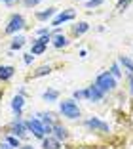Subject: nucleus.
<instances>
[{
    "label": "nucleus",
    "mask_w": 133,
    "mask_h": 149,
    "mask_svg": "<svg viewBox=\"0 0 133 149\" xmlns=\"http://www.w3.org/2000/svg\"><path fill=\"white\" fill-rule=\"evenodd\" d=\"M129 84H131V94H133V77L129 79Z\"/></svg>",
    "instance_id": "7c9ffc66"
},
{
    "label": "nucleus",
    "mask_w": 133,
    "mask_h": 149,
    "mask_svg": "<svg viewBox=\"0 0 133 149\" xmlns=\"http://www.w3.org/2000/svg\"><path fill=\"white\" fill-rule=\"evenodd\" d=\"M103 94H105V92H103V90H99L97 84H95V86H90V88L86 90V97H88L90 101H101Z\"/></svg>",
    "instance_id": "423d86ee"
},
{
    "label": "nucleus",
    "mask_w": 133,
    "mask_h": 149,
    "mask_svg": "<svg viewBox=\"0 0 133 149\" xmlns=\"http://www.w3.org/2000/svg\"><path fill=\"white\" fill-rule=\"evenodd\" d=\"M23 105H25V100H23V96H15V97H13V101H12V109L17 113V118L21 117Z\"/></svg>",
    "instance_id": "6e6552de"
},
{
    "label": "nucleus",
    "mask_w": 133,
    "mask_h": 149,
    "mask_svg": "<svg viewBox=\"0 0 133 149\" xmlns=\"http://www.w3.org/2000/svg\"><path fill=\"white\" fill-rule=\"evenodd\" d=\"M74 97H76V100H80V97H86V90H76V92H74Z\"/></svg>",
    "instance_id": "b1692460"
},
{
    "label": "nucleus",
    "mask_w": 133,
    "mask_h": 149,
    "mask_svg": "<svg viewBox=\"0 0 133 149\" xmlns=\"http://www.w3.org/2000/svg\"><path fill=\"white\" fill-rule=\"evenodd\" d=\"M13 67H10V65H0V80H8V79H12L13 77Z\"/></svg>",
    "instance_id": "1a4fd4ad"
},
{
    "label": "nucleus",
    "mask_w": 133,
    "mask_h": 149,
    "mask_svg": "<svg viewBox=\"0 0 133 149\" xmlns=\"http://www.w3.org/2000/svg\"><path fill=\"white\" fill-rule=\"evenodd\" d=\"M0 149H13V147L8 143V141H6V143H2V145H0Z\"/></svg>",
    "instance_id": "c85d7f7f"
},
{
    "label": "nucleus",
    "mask_w": 133,
    "mask_h": 149,
    "mask_svg": "<svg viewBox=\"0 0 133 149\" xmlns=\"http://www.w3.org/2000/svg\"><path fill=\"white\" fill-rule=\"evenodd\" d=\"M19 149H34V147H30V145H21Z\"/></svg>",
    "instance_id": "c756f323"
},
{
    "label": "nucleus",
    "mask_w": 133,
    "mask_h": 149,
    "mask_svg": "<svg viewBox=\"0 0 133 149\" xmlns=\"http://www.w3.org/2000/svg\"><path fill=\"white\" fill-rule=\"evenodd\" d=\"M40 0H23V4L27 6V8H32V6H36Z\"/></svg>",
    "instance_id": "5701e85b"
},
{
    "label": "nucleus",
    "mask_w": 133,
    "mask_h": 149,
    "mask_svg": "<svg viewBox=\"0 0 133 149\" xmlns=\"http://www.w3.org/2000/svg\"><path fill=\"white\" fill-rule=\"evenodd\" d=\"M61 113L65 115V117H69V118H76V117H80V109H78V105L74 103L72 100H65V101H61Z\"/></svg>",
    "instance_id": "f257e3e1"
},
{
    "label": "nucleus",
    "mask_w": 133,
    "mask_h": 149,
    "mask_svg": "<svg viewBox=\"0 0 133 149\" xmlns=\"http://www.w3.org/2000/svg\"><path fill=\"white\" fill-rule=\"evenodd\" d=\"M0 94H2V90H0Z\"/></svg>",
    "instance_id": "473e14b6"
},
{
    "label": "nucleus",
    "mask_w": 133,
    "mask_h": 149,
    "mask_svg": "<svg viewBox=\"0 0 133 149\" xmlns=\"http://www.w3.org/2000/svg\"><path fill=\"white\" fill-rule=\"evenodd\" d=\"M44 50H46V44H42V42H38V40H36V42L32 44V50H30V54H42Z\"/></svg>",
    "instance_id": "f3484780"
},
{
    "label": "nucleus",
    "mask_w": 133,
    "mask_h": 149,
    "mask_svg": "<svg viewBox=\"0 0 133 149\" xmlns=\"http://www.w3.org/2000/svg\"><path fill=\"white\" fill-rule=\"evenodd\" d=\"M42 147L44 149H59V140H57V138H46Z\"/></svg>",
    "instance_id": "9d476101"
},
{
    "label": "nucleus",
    "mask_w": 133,
    "mask_h": 149,
    "mask_svg": "<svg viewBox=\"0 0 133 149\" xmlns=\"http://www.w3.org/2000/svg\"><path fill=\"white\" fill-rule=\"evenodd\" d=\"M70 19H74V12H63V13H59V15H57L55 19H53L52 21V25L53 27H59L61 23H65V21H70Z\"/></svg>",
    "instance_id": "0eeeda50"
},
{
    "label": "nucleus",
    "mask_w": 133,
    "mask_h": 149,
    "mask_svg": "<svg viewBox=\"0 0 133 149\" xmlns=\"http://www.w3.org/2000/svg\"><path fill=\"white\" fill-rule=\"evenodd\" d=\"M12 130H13V134H17V136H25V126H23L21 118H17V120L12 124Z\"/></svg>",
    "instance_id": "9b49d317"
},
{
    "label": "nucleus",
    "mask_w": 133,
    "mask_h": 149,
    "mask_svg": "<svg viewBox=\"0 0 133 149\" xmlns=\"http://www.w3.org/2000/svg\"><path fill=\"white\" fill-rule=\"evenodd\" d=\"M53 132H55V138H57V140H65V138L69 136V134H67V130H65L61 124H55V126H53Z\"/></svg>",
    "instance_id": "f8f14e48"
},
{
    "label": "nucleus",
    "mask_w": 133,
    "mask_h": 149,
    "mask_svg": "<svg viewBox=\"0 0 133 149\" xmlns=\"http://www.w3.org/2000/svg\"><path fill=\"white\" fill-rule=\"evenodd\" d=\"M67 44H69V40L65 38L63 35H57L55 40H53V46H55V48H63V46H67Z\"/></svg>",
    "instance_id": "ddd939ff"
},
{
    "label": "nucleus",
    "mask_w": 133,
    "mask_h": 149,
    "mask_svg": "<svg viewBox=\"0 0 133 149\" xmlns=\"http://www.w3.org/2000/svg\"><path fill=\"white\" fill-rule=\"evenodd\" d=\"M120 63H122V65H124L125 69L129 71V73H133V61H131V59H129V57L122 56V57H120Z\"/></svg>",
    "instance_id": "dca6fc26"
},
{
    "label": "nucleus",
    "mask_w": 133,
    "mask_h": 149,
    "mask_svg": "<svg viewBox=\"0 0 133 149\" xmlns=\"http://www.w3.org/2000/svg\"><path fill=\"white\" fill-rule=\"evenodd\" d=\"M129 4H131V0H120V2H118V10H120V12H124Z\"/></svg>",
    "instance_id": "4be33fe9"
},
{
    "label": "nucleus",
    "mask_w": 133,
    "mask_h": 149,
    "mask_svg": "<svg viewBox=\"0 0 133 149\" xmlns=\"http://www.w3.org/2000/svg\"><path fill=\"white\" fill-rule=\"evenodd\" d=\"M95 84L99 86V90H103V92H110L112 88L116 86V80H114L112 74L103 73V74H99V77H97V82H95Z\"/></svg>",
    "instance_id": "f03ea898"
},
{
    "label": "nucleus",
    "mask_w": 133,
    "mask_h": 149,
    "mask_svg": "<svg viewBox=\"0 0 133 149\" xmlns=\"http://www.w3.org/2000/svg\"><path fill=\"white\" fill-rule=\"evenodd\" d=\"M27 128L34 132L36 138H44V134H46V130H44V124L40 123V120H36V118H30L29 123H27Z\"/></svg>",
    "instance_id": "20e7f679"
},
{
    "label": "nucleus",
    "mask_w": 133,
    "mask_h": 149,
    "mask_svg": "<svg viewBox=\"0 0 133 149\" xmlns=\"http://www.w3.org/2000/svg\"><path fill=\"white\" fill-rule=\"evenodd\" d=\"M23 44H25V38H23V36H15L13 42H12V50H19Z\"/></svg>",
    "instance_id": "6ab92c4d"
},
{
    "label": "nucleus",
    "mask_w": 133,
    "mask_h": 149,
    "mask_svg": "<svg viewBox=\"0 0 133 149\" xmlns=\"http://www.w3.org/2000/svg\"><path fill=\"white\" fill-rule=\"evenodd\" d=\"M50 71H52V69H50V67H46V65H44V67H40V69L36 71V73L32 74V77H44V74H48V73H50Z\"/></svg>",
    "instance_id": "aec40b11"
},
{
    "label": "nucleus",
    "mask_w": 133,
    "mask_h": 149,
    "mask_svg": "<svg viewBox=\"0 0 133 149\" xmlns=\"http://www.w3.org/2000/svg\"><path fill=\"white\" fill-rule=\"evenodd\" d=\"M38 42H42V44H46V46H48V42H50V35L40 36V38H38Z\"/></svg>",
    "instance_id": "a878e982"
},
{
    "label": "nucleus",
    "mask_w": 133,
    "mask_h": 149,
    "mask_svg": "<svg viewBox=\"0 0 133 149\" xmlns=\"http://www.w3.org/2000/svg\"><path fill=\"white\" fill-rule=\"evenodd\" d=\"M112 77H120V71H118V67H112Z\"/></svg>",
    "instance_id": "bb28decb"
},
{
    "label": "nucleus",
    "mask_w": 133,
    "mask_h": 149,
    "mask_svg": "<svg viewBox=\"0 0 133 149\" xmlns=\"http://www.w3.org/2000/svg\"><path fill=\"white\" fill-rule=\"evenodd\" d=\"M86 126L91 128V130H101V132H108V124L99 120V118H88L86 120Z\"/></svg>",
    "instance_id": "39448f33"
},
{
    "label": "nucleus",
    "mask_w": 133,
    "mask_h": 149,
    "mask_svg": "<svg viewBox=\"0 0 133 149\" xmlns=\"http://www.w3.org/2000/svg\"><path fill=\"white\" fill-rule=\"evenodd\" d=\"M30 61H32V54H27L25 56V63H30Z\"/></svg>",
    "instance_id": "cd10ccee"
},
{
    "label": "nucleus",
    "mask_w": 133,
    "mask_h": 149,
    "mask_svg": "<svg viewBox=\"0 0 133 149\" xmlns=\"http://www.w3.org/2000/svg\"><path fill=\"white\" fill-rule=\"evenodd\" d=\"M2 2H13V0H2Z\"/></svg>",
    "instance_id": "2f4dec72"
},
{
    "label": "nucleus",
    "mask_w": 133,
    "mask_h": 149,
    "mask_svg": "<svg viewBox=\"0 0 133 149\" xmlns=\"http://www.w3.org/2000/svg\"><path fill=\"white\" fill-rule=\"evenodd\" d=\"M6 141H8V143L12 145V147H21V145H19V140H17V138H12V136H8V138H6Z\"/></svg>",
    "instance_id": "412c9836"
},
{
    "label": "nucleus",
    "mask_w": 133,
    "mask_h": 149,
    "mask_svg": "<svg viewBox=\"0 0 133 149\" xmlns=\"http://www.w3.org/2000/svg\"><path fill=\"white\" fill-rule=\"evenodd\" d=\"M23 27H25V19L21 17V15H12V19H10V23H8V27H6V33H17V31H21Z\"/></svg>",
    "instance_id": "7ed1b4c3"
},
{
    "label": "nucleus",
    "mask_w": 133,
    "mask_h": 149,
    "mask_svg": "<svg viewBox=\"0 0 133 149\" xmlns=\"http://www.w3.org/2000/svg\"><path fill=\"white\" fill-rule=\"evenodd\" d=\"M53 13H55V8H48L46 12H40V13H36V17L38 19H50L53 15Z\"/></svg>",
    "instance_id": "2eb2a0df"
},
{
    "label": "nucleus",
    "mask_w": 133,
    "mask_h": 149,
    "mask_svg": "<svg viewBox=\"0 0 133 149\" xmlns=\"http://www.w3.org/2000/svg\"><path fill=\"white\" fill-rule=\"evenodd\" d=\"M88 29H90V25H88L86 21H82V23H78V25L74 27V33H76V35L80 36V35H84V33H86Z\"/></svg>",
    "instance_id": "4468645a"
},
{
    "label": "nucleus",
    "mask_w": 133,
    "mask_h": 149,
    "mask_svg": "<svg viewBox=\"0 0 133 149\" xmlns=\"http://www.w3.org/2000/svg\"><path fill=\"white\" fill-rule=\"evenodd\" d=\"M101 2H103V0H88V6H90V8H93V6H99Z\"/></svg>",
    "instance_id": "393cba45"
},
{
    "label": "nucleus",
    "mask_w": 133,
    "mask_h": 149,
    "mask_svg": "<svg viewBox=\"0 0 133 149\" xmlns=\"http://www.w3.org/2000/svg\"><path fill=\"white\" fill-rule=\"evenodd\" d=\"M57 90H48V92H44V100L46 101H55L57 100Z\"/></svg>",
    "instance_id": "a211bd4d"
}]
</instances>
